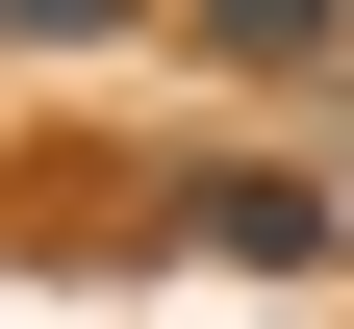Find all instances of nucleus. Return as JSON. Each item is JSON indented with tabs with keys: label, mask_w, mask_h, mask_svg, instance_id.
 Listing matches in <instances>:
<instances>
[{
	"label": "nucleus",
	"mask_w": 354,
	"mask_h": 329,
	"mask_svg": "<svg viewBox=\"0 0 354 329\" xmlns=\"http://www.w3.org/2000/svg\"><path fill=\"white\" fill-rule=\"evenodd\" d=\"M203 51H253V76H304V51H354V0H177Z\"/></svg>",
	"instance_id": "f257e3e1"
},
{
	"label": "nucleus",
	"mask_w": 354,
	"mask_h": 329,
	"mask_svg": "<svg viewBox=\"0 0 354 329\" xmlns=\"http://www.w3.org/2000/svg\"><path fill=\"white\" fill-rule=\"evenodd\" d=\"M102 26H152V0H0V51H102Z\"/></svg>",
	"instance_id": "f03ea898"
}]
</instances>
